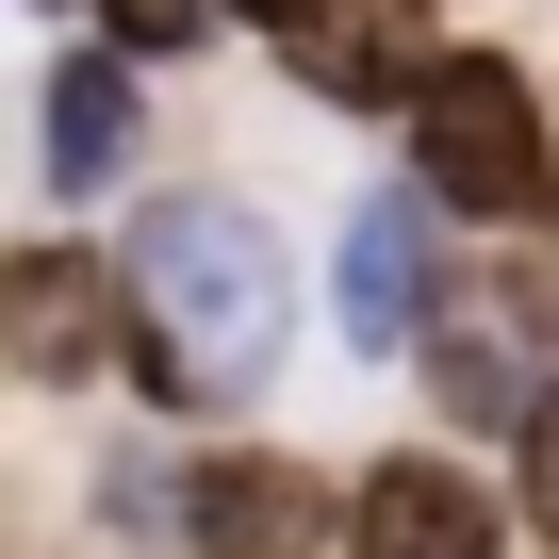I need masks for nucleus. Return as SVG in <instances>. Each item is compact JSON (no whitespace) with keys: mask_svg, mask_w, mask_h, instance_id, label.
<instances>
[{"mask_svg":"<svg viewBox=\"0 0 559 559\" xmlns=\"http://www.w3.org/2000/svg\"><path fill=\"white\" fill-rule=\"evenodd\" d=\"M116 297H132V379L165 412H230L280 379V330H297V297H280V230L247 198H148L132 247H116Z\"/></svg>","mask_w":559,"mask_h":559,"instance_id":"f257e3e1","label":"nucleus"},{"mask_svg":"<svg viewBox=\"0 0 559 559\" xmlns=\"http://www.w3.org/2000/svg\"><path fill=\"white\" fill-rule=\"evenodd\" d=\"M412 181H428L444 214H526V198H559V148H543V99H526L510 50H444V67L412 83Z\"/></svg>","mask_w":559,"mask_h":559,"instance_id":"f03ea898","label":"nucleus"},{"mask_svg":"<svg viewBox=\"0 0 559 559\" xmlns=\"http://www.w3.org/2000/svg\"><path fill=\"white\" fill-rule=\"evenodd\" d=\"M0 330H17L34 379H99V362H132V297H116L99 247H17V263H0Z\"/></svg>","mask_w":559,"mask_h":559,"instance_id":"7ed1b4c3","label":"nucleus"},{"mask_svg":"<svg viewBox=\"0 0 559 559\" xmlns=\"http://www.w3.org/2000/svg\"><path fill=\"white\" fill-rule=\"evenodd\" d=\"M428 181H379L346 214V346H428L444 330V247H428Z\"/></svg>","mask_w":559,"mask_h":559,"instance_id":"20e7f679","label":"nucleus"},{"mask_svg":"<svg viewBox=\"0 0 559 559\" xmlns=\"http://www.w3.org/2000/svg\"><path fill=\"white\" fill-rule=\"evenodd\" d=\"M181 543L198 559H313L330 543V493L297 461H214V477H181Z\"/></svg>","mask_w":559,"mask_h":559,"instance_id":"39448f33","label":"nucleus"},{"mask_svg":"<svg viewBox=\"0 0 559 559\" xmlns=\"http://www.w3.org/2000/svg\"><path fill=\"white\" fill-rule=\"evenodd\" d=\"M362 559H493V493L461 461H379L362 477Z\"/></svg>","mask_w":559,"mask_h":559,"instance_id":"423d86ee","label":"nucleus"},{"mask_svg":"<svg viewBox=\"0 0 559 559\" xmlns=\"http://www.w3.org/2000/svg\"><path fill=\"white\" fill-rule=\"evenodd\" d=\"M34 116H50V132H34V165H50V198H99V181L132 165V67H116V50H67Z\"/></svg>","mask_w":559,"mask_h":559,"instance_id":"0eeeda50","label":"nucleus"},{"mask_svg":"<svg viewBox=\"0 0 559 559\" xmlns=\"http://www.w3.org/2000/svg\"><path fill=\"white\" fill-rule=\"evenodd\" d=\"M297 67H313L330 99H395V67L428 83L444 50H428V17H412V0H330V17L297 34Z\"/></svg>","mask_w":559,"mask_h":559,"instance_id":"6e6552de","label":"nucleus"},{"mask_svg":"<svg viewBox=\"0 0 559 559\" xmlns=\"http://www.w3.org/2000/svg\"><path fill=\"white\" fill-rule=\"evenodd\" d=\"M99 17H116V34H132V50H198V34H214V17H230V0H99Z\"/></svg>","mask_w":559,"mask_h":559,"instance_id":"1a4fd4ad","label":"nucleus"},{"mask_svg":"<svg viewBox=\"0 0 559 559\" xmlns=\"http://www.w3.org/2000/svg\"><path fill=\"white\" fill-rule=\"evenodd\" d=\"M526 526L559 543V395H543V428H526Z\"/></svg>","mask_w":559,"mask_h":559,"instance_id":"9d476101","label":"nucleus"},{"mask_svg":"<svg viewBox=\"0 0 559 559\" xmlns=\"http://www.w3.org/2000/svg\"><path fill=\"white\" fill-rule=\"evenodd\" d=\"M230 17H263V34H280V50H297V34H313V17H330V0H230Z\"/></svg>","mask_w":559,"mask_h":559,"instance_id":"9b49d317","label":"nucleus"},{"mask_svg":"<svg viewBox=\"0 0 559 559\" xmlns=\"http://www.w3.org/2000/svg\"><path fill=\"white\" fill-rule=\"evenodd\" d=\"M543 214H559V198H543Z\"/></svg>","mask_w":559,"mask_h":559,"instance_id":"f8f14e48","label":"nucleus"}]
</instances>
